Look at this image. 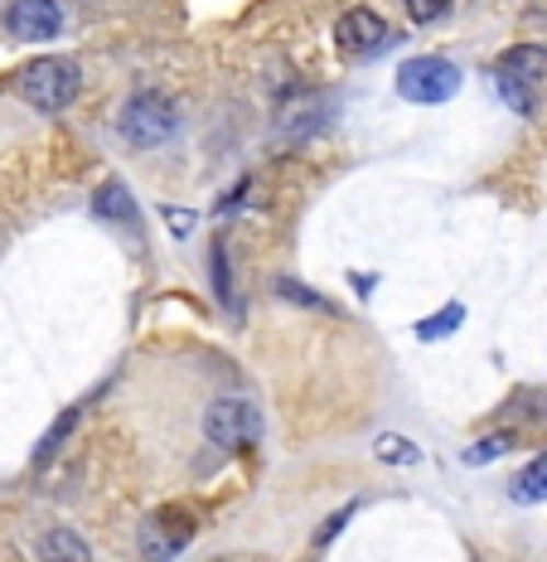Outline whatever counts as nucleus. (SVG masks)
Here are the masks:
<instances>
[{"instance_id":"nucleus-10","label":"nucleus","mask_w":547,"mask_h":562,"mask_svg":"<svg viewBox=\"0 0 547 562\" xmlns=\"http://www.w3.org/2000/svg\"><path fill=\"white\" fill-rule=\"evenodd\" d=\"M39 558L44 562H92V548L73 529H44L39 533Z\"/></svg>"},{"instance_id":"nucleus-8","label":"nucleus","mask_w":547,"mask_h":562,"mask_svg":"<svg viewBox=\"0 0 547 562\" xmlns=\"http://www.w3.org/2000/svg\"><path fill=\"white\" fill-rule=\"evenodd\" d=\"M494 78H509V83H523V88H543V78H547V49H543V44H514V49L499 58Z\"/></svg>"},{"instance_id":"nucleus-9","label":"nucleus","mask_w":547,"mask_h":562,"mask_svg":"<svg viewBox=\"0 0 547 562\" xmlns=\"http://www.w3.org/2000/svg\"><path fill=\"white\" fill-rule=\"evenodd\" d=\"M92 209H98V218H107V224H122L132 233L141 228V209H136V199L122 180H102L98 194H92Z\"/></svg>"},{"instance_id":"nucleus-17","label":"nucleus","mask_w":547,"mask_h":562,"mask_svg":"<svg viewBox=\"0 0 547 562\" xmlns=\"http://www.w3.org/2000/svg\"><path fill=\"white\" fill-rule=\"evenodd\" d=\"M208 267H214V296L228 301V257H224V243H214V252H208Z\"/></svg>"},{"instance_id":"nucleus-14","label":"nucleus","mask_w":547,"mask_h":562,"mask_svg":"<svg viewBox=\"0 0 547 562\" xmlns=\"http://www.w3.org/2000/svg\"><path fill=\"white\" fill-rule=\"evenodd\" d=\"M374 456H378V461H388V465H412V461H422V451H417L407 437H392V431L374 441Z\"/></svg>"},{"instance_id":"nucleus-1","label":"nucleus","mask_w":547,"mask_h":562,"mask_svg":"<svg viewBox=\"0 0 547 562\" xmlns=\"http://www.w3.org/2000/svg\"><path fill=\"white\" fill-rule=\"evenodd\" d=\"M15 92L39 112H64V108H73V98L83 92V74H78L73 58L49 54V58H34V64L20 68Z\"/></svg>"},{"instance_id":"nucleus-20","label":"nucleus","mask_w":547,"mask_h":562,"mask_svg":"<svg viewBox=\"0 0 547 562\" xmlns=\"http://www.w3.org/2000/svg\"><path fill=\"white\" fill-rule=\"evenodd\" d=\"M349 514H354V505L334 509V519H330V524H324V529L316 533V543H330V538H334V533H340V529H344V524H349Z\"/></svg>"},{"instance_id":"nucleus-4","label":"nucleus","mask_w":547,"mask_h":562,"mask_svg":"<svg viewBox=\"0 0 547 562\" xmlns=\"http://www.w3.org/2000/svg\"><path fill=\"white\" fill-rule=\"evenodd\" d=\"M460 88V68L451 64V58H436V54H422V58H407L398 68V92L407 102H426V108H436V102H451Z\"/></svg>"},{"instance_id":"nucleus-11","label":"nucleus","mask_w":547,"mask_h":562,"mask_svg":"<svg viewBox=\"0 0 547 562\" xmlns=\"http://www.w3.org/2000/svg\"><path fill=\"white\" fill-rule=\"evenodd\" d=\"M509 495L518 499V505H543L547 499V451L543 456H533L523 471L509 480Z\"/></svg>"},{"instance_id":"nucleus-13","label":"nucleus","mask_w":547,"mask_h":562,"mask_svg":"<svg viewBox=\"0 0 547 562\" xmlns=\"http://www.w3.org/2000/svg\"><path fill=\"white\" fill-rule=\"evenodd\" d=\"M460 321H465V306H460V301H451V306H441L436 315H426V321L417 325V335H422V339H446Z\"/></svg>"},{"instance_id":"nucleus-5","label":"nucleus","mask_w":547,"mask_h":562,"mask_svg":"<svg viewBox=\"0 0 547 562\" xmlns=\"http://www.w3.org/2000/svg\"><path fill=\"white\" fill-rule=\"evenodd\" d=\"M194 538V519H180V509H160L136 529V543H141L146 562H174L184 553V543Z\"/></svg>"},{"instance_id":"nucleus-6","label":"nucleus","mask_w":547,"mask_h":562,"mask_svg":"<svg viewBox=\"0 0 547 562\" xmlns=\"http://www.w3.org/2000/svg\"><path fill=\"white\" fill-rule=\"evenodd\" d=\"M5 30L20 44H49L64 30V10H58V0H15L5 10Z\"/></svg>"},{"instance_id":"nucleus-19","label":"nucleus","mask_w":547,"mask_h":562,"mask_svg":"<svg viewBox=\"0 0 547 562\" xmlns=\"http://www.w3.org/2000/svg\"><path fill=\"white\" fill-rule=\"evenodd\" d=\"M407 10H412V20H441L451 10V0H407Z\"/></svg>"},{"instance_id":"nucleus-21","label":"nucleus","mask_w":547,"mask_h":562,"mask_svg":"<svg viewBox=\"0 0 547 562\" xmlns=\"http://www.w3.org/2000/svg\"><path fill=\"white\" fill-rule=\"evenodd\" d=\"M166 224L174 228V238H184V233L194 228V214H184V209H166Z\"/></svg>"},{"instance_id":"nucleus-12","label":"nucleus","mask_w":547,"mask_h":562,"mask_svg":"<svg viewBox=\"0 0 547 562\" xmlns=\"http://www.w3.org/2000/svg\"><path fill=\"white\" fill-rule=\"evenodd\" d=\"M78 417H83V413H78V407H64V413H58V417H54V427H49V431H44V441H39V447H34V465H39V471H44V465H49V461H54V456H58V447H64V441H68V437H73Z\"/></svg>"},{"instance_id":"nucleus-15","label":"nucleus","mask_w":547,"mask_h":562,"mask_svg":"<svg viewBox=\"0 0 547 562\" xmlns=\"http://www.w3.org/2000/svg\"><path fill=\"white\" fill-rule=\"evenodd\" d=\"M514 441H518V437H509V431H494V437H485V441H475V447H465V461H470V465L499 461V456L514 451Z\"/></svg>"},{"instance_id":"nucleus-18","label":"nucleus","mask_w":547,"mask_h":562,"mask_svg":"<svg viewBox=\"0 0 547 562\" xmlns=\"http://www.w3.org/2000/svg\"><path fill=\"white\" fill-rule=\"evenodd\" d=\"M499 98H504L514 112H523V116L533 112V98H528V88H523V83H509V78H499Z\"/></svg>"},{"instance_id":"nucleus-3","label":"nucleus","mask_w":547,"mask_h":562,"mask_svg":"<svg viewBox=\"0 0 547 562\" xmlns=\"http://www.w3.org/2000/svg\"><path fill=\"white\" fill-rule=\"evenodd\" d=\"M262 413L248 403V397H214L204 413V437L214 441L218 451H248L262 441Z\"/></svg>"},{"instance_id":"nucleus-2","label":"nucleus","mask_w":547,"mask_h":562,"mask_svg":"<svg viewBox=\"0 0 547 562\" xmlns=\"http://www.w3.org/2000/svg\"><path fill=\"white\" fill-rule=\"evenodd\" d=\"M116 132L132 140L136 150L170 146L180 136V108H174L166 92H132L122 116H116Z\"/></svg>"},{"instance_id":"nucleus-16","label":"nucleus","mask_w":547,"mask_h":562,"mask_svg":"<svg viewBox=\"0 0 547 562\" xmlns=\"http://www.w3.org/2000/svg\"><path fill=\"white\" fill-rule=\"evenodd\" d=\"M276 291H282L286 301H296V306H306V311H324V315H330V301L316 296V291H306V286H296V281H290V277L276 281Z\"/></svg>"},{"instance_id":"nucleus-7","label":"nucleus","mask_w":547,"mask_h":562,"mask_svg":"<svg viewBox=\"0 0 547 562\" xmlns=\"http://www.w3.org/2000/svg\"><path fill=\"white\" fill-rule=\"evenodd\" d=\"M334 34H340V49H349V54H374L378 44L388 40V20H383L378 10H349Z\"/></svg>"}]
</instances>
